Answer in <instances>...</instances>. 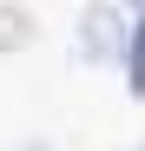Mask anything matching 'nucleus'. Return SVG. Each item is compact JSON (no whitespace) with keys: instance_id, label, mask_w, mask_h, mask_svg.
Segmentation results:
<instances>
[]
</instances>
